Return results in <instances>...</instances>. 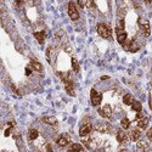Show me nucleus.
I'll list each match as a JSON object with an SVG mask.
<instances>
[{"label": "nucleus", "mask_w": 152, "mask_h": 152, "mask_svg": "<svg viewBox=\"0 0 152 152\" xmlns=\"http://www.w3.org/2000/svg\"><path fill=\"white\" fill-rule=\"evenodd\" d=\"M138 23H139V27L142 32V34L145 37H148L150 33H151V28H150V22L148 20H146L145 17H139L138 20Z\"/></svg>", "instance_id": "f257e3e1"}, {"label": "nucleus", "mask_w": 152, "mask_h": 152, "mask_svg": "<svg viewBox=\"0 0 152 152\" xmlns=\"http://www.w3.org/2000/svg\"><path fill=\"white\" fill-rule=\"evenodd\" d=\"M98 33L100 37L105 38V39H111V35H112V32H111V28L105 25V23H100L98 25Z\"/></svg>", "instance_id": "f03ea898"}, {"label": "nucleus", "mask_w": 152, "mask_h": 152, "mask_svg": "<svg viewBox=\"0 0 152 152\" xmlns=\"http://www.w3.org/2000/svg\"><path fill=\"white\" fill-rule=\"evenodd\" d=\"M68 15H69L71 20H73V21H77L79 18V12L76 7V4L72 3V1L68 4Z\"/></svg>", "instance_id": "7ed1b4c3"}, {"label": "nucleus", "mask_w": 152, "mask_h": 152, "mask_svg": "<svg viewBox=\"0 0 152 152\" xmlns=\"http://www.w3.org/2000/svg\"><path fill=\"white\" fill-rule=\"evenodd\" d=\"M116 32H117V40H118V43L124 45L125 42H127V38H128L127 32L123 28H119V27H116Z\"/></svg>", "instance_id": "20e7f679"}, {"label": "nucleus", "mask_w": 152, "mask_h": 152, "mask_svg": "<svg viewBox=\"0 0 152 152\" xmlns=\"http://www.w3.org/2000/svg\"><path fill=\"white\" fill-rule=\"evenodd\" d=\"M90 100H91V105L93 106H99L101 103V100H102V95L100 93H98L95 89L91 90V96H90Z\"/></svg>", "instance_id": "39448f33"}, {"label": "nucleus", "mask_w": 152, "mask_h": 152, "mask_svg": "<svg viewBox=\"0 0 152 152\" xmlns=\"http://www.w3.org/2000/svg\"><path fill=\"white\" fill-rule=\"evenodd\" d=\"M99 113L103 118H111V116H112V107L110 105H105L103 107H101L99 110Z\"/></svg>", "instance_id": "423d86ee"}, {"label": "nucleus", "mask_w": 152, "mask_h": 152, "mask_svg": "<svg viewBox=\"0 0 152 152\" xmlns=\"http://www.w3.org/2000/svg\"><path fill=\"white\" fill-rule=\"evenodd\" d=\"M93 130V125L90 123H85L81 127V129H79V135L81 136H86V135H89Z\"/></svg>", "instance_id": "0eeeda50"}, {"label": "nucleus", "mask_w": 152, "mask_h": 152, "mask_svg": "<svg viewBox=\"0 0 152 152\" xmlns=\"http://www.w3.org/2000/svg\"><path fill=\"white\" fill-rule=\"evenodd\" d=\"M112 129V125L110 123H99L96 125V130L100 131V133H110Z\"/></svg>", "instance_id": "6e6552de"}, {"label": "nucleus", "mask_w": 152, "mask_h": 152, "mask_svg": "<svg viewBox=\"0 0 152 152\" xmlns=\"http://www.w3.org/2000/svg\"><path fill=\"white\" fill-rule=\"evenodd\" d=\"M69 141H71L69 135L63 134V135H61V136L59 138V140H57V145H59L60 147H65V146H67L68 144H69Z\"/></svg>", "instance_id": "1a4fd4ad"}, {"label": "nucleus", "mask_w": 152, "mask_h": 152, "mask_svg": "<svg viewBox=\"0 0 152 152\" xmlns=\"http://www.w3.org/2000/svg\"><path fill=\"white\" fill-rule=\"evenodd\" d=\"M147 150H148L147 142L144 140H139L136 144V152H147Z\"/></svg>", "instance_id": "9d476101"}, {"label": "nucleus", "mask_w": 152, "mask_h": 152, "mask_svg": "<svg viewBox=\"0 0 152 152\" xmlns=\"http://www.w3.org/2000/svg\"><path fill=\"white\" fill-rule=\"evenodd\" d=\"M140 138H141V133H140L139 129H134V130H131L129 133V139L131 141H139Z\"/></svg>", "instance_id": "9b49d317"}, {"label": "nucleus", "mask_w": 152, "mask_h": 152, "mask_svg": "<svg viewBox=\"0 0 152 152\" xmlns=\"http://www.w3.org/2000/svg\"><path fill=\"white\" fill-rule=\"evenodd\" d=\"M42 121L44 123H46V124H49V125H56L57 124V119H56L55 117H52V116H45V117L42 118Z\"/></svg>", "instance_id": "f8f14e48"}, {"label": "nucleus", "mask_w": 152, "mask_h": 152, "mask_svg": "<svg viewBox=\"0 0 152 152\" xmlns=\"http://www.w3.org/2000/svg\"><path fill=\"white\" fill-rule=\"evenodd\" d=\"M127 134L124 133V130H118V133H117V141L119 142V144H124L125 141H127Z\"/></svg>", "instance_id": "ddd939ff"}, {"label": "nucleus", "mask_w": 152, "mask_h": 152, "mask_svg": "<svg viewBox=\"0 0 152 152\" xmlns=\"http://www.w3.org/2000/svg\"><path fill=\"white\" fill-rule=\"evenodd\" d=\"M34 37H35V39L38 40L39 44H43L45 42V32H35Z\"/></svg>", "instance_id": "4468645a"}, {"label": "nucleus", "mask_w": 152, "mask_h": 152, "mask_svg": "<svg viewBox=\"0 0 152 152\" xmlns=\"http://www.w3.org/2000/svg\"><path fill=\"white\" fill-rule=\"evenodd\" d=\"M147 125H148V119L146 117H144V118L138 121V127L140 128V129H146Z\"/></svg>", "instance_id": "2eb2a0df"}, {"label": "nucleus", "mask_w": 152, "mask_h": 152, "mask_svg": "<svg viewBox=\"0 0 152 152\" xmlns=\"http://www.w3.org/2000/svg\"><path fill=\"white\" fill-rule=\"evenodd\" d=\"M66 84V91L71 95V96H74V95H76V93H74V89H73V84H72V82H66L65 83Z\"/></svg>", "instance_id": "dca6fc26"}, {"label": "nucleus", "mask_w": 152, "mask_h": 152, "mask_svg": "<svg viewBox=\"0 0 152 152\" xmlns=\"http://www.w3.org/2000/svg\"><path fill=\"white\" fill-rule=\"evenodd\" d=\"M135 100H134V98H133V95L131 94H127V95H124V98H123V102L125 103V105H133V102H134Z\"/></svg>", "instance_id": "f3484780"}, {"label": "nucleus", "mask_w": 152, "mask_h": 152, "mask_svg": "<svg viewBox=\"0 0 152 152\" xmlns=\"http://www.w3.org/2000/svg\"><path fill=\"white\" fill-rule=\"evenodd\" d=\"M82 150H83V146L81 145V144H73V145L68 148L67 152H81Z\"/></svg>", "instance_id": "a211bd4d"}, {"label": "nucleus", "mask_w": 152, "mask_h": 152, "mask_svg": "<svg viewBox=\"0 0 152 152\" xmlns=\"http://www.w3.org/2000/svg\"><path fill=\"white\" fill-rule=\"evenodd\" d=\"M30 67L33 68V69H35V71H38V72H42L43 71L42 63H39L37 61H30Z\"/></svg>", "instance_id": "6ab92c4d"}, {"label": "nucleus", "mask_w": 152, "mask_h": 152, "mask_svg": "<svg viewBox=\"0 0 152 152\" xmlns=\"http://www.w3.org/2000/svg\"><path fill=\"white\" fill-rule=\"evenodd\" d=\"M131 108H133V111H135V112H141V110H142L141 102H139V101H134L133 105H131Z\"/></svg>", "instance_id": "aec40b11"}, {"label": "nucleus", "mask_w": 152, "mask_h": 152, "mask_svg": "<svg viewBox=\"0 0 152 152\" xmlns=\"http://www.w3.org/2000/svg\"><path fill=\"white\" fill-rule=\"evenodd\" d=\"M38 131L35 130V129H30L29 130V133H28V138L30 139V140H35L37 138H38Z\"/></svg>", "instance_id": "412c9836"}, {"label": "nucleus", "mask_w": 152, "mask_h": 152, "mask_svg": "<svg viewBox=\"0 0 152 152\" xmlns=\"http://www.w3.org/2000/svg\"><path fill=\"white\" fill-rule=\"evenodd\" d=\"M121 125H122L123 129H128V128H129V125H130V121H129L128 118H123L122 122H121Z\"/></svg>", "instance_id": "4be33fe9"}, {"label": "nucleus", "mask_w": 152, "mask_h": 152, "mask_svg": "<svg viewBox=\"0 0 152 152\" xmlns=\"http://www.w3.org/2000/svg\"><path fill=\"white\" fill-rule=\"evenodd\" d=\"M72 67H73V71L76 72V73H78L79 72V65L76 59H72Z\"/></svg>", "instance_id": "5701e85b"}, {"label": "nucleus", "mask_w": 152, "mask_h": 152, "mask_svg": "<svg viewBox=\"0 0 152 152\" xmlns=\"http://www.w3.org/2000/svg\"><path fill=\"white\" fill-rule=\"evenodd\" d=\"M147 139L150 140V141H152V128H150V129L147 130Z\"/></svg>", "instance_id": "b1692460"}, {"label": "nucleus", "mask_w": 152, "mask_h": 152, "mask_svg": "<svg viewBox=\"0 0 152 152\" xmlns=\"http://www.w3.org/2000/svg\"><path fill=\"white\" fill-rule=\"evenodd\" d=\"M30 73H32V69H30V67H27V68H26V74H27V76H29Z\"/></svg>", "instance_id": "393cba45"}, {"label": "nucleus", "mask_w": 152, "mask_h": 152, "mask_svg": "<svg viewBox=\"0 0 152 152\" xmlns=\"http://www.w3.org/2000/svg\"><path fill=\"white\" fill-rule=\"evenodd\" d=\"M11 133V128H9V129H6V131H5V136H9V134Z\"/></svg>", "instance_id": "a878e982"}, {"label": "nucleus", "mask_w": 152, "mask_h": 152, "mask_svg": "<svg viewBox=\"0 0 152 152\" xmlns=\"http://www.w3.org/2000/svg\"><path fill=\"white\" fill-rule=\"evenodd\" d=\"M46 150H47V152H52V148L50 145H46Z\"/></svg>", "instance_id": "bb28decb"}, {"label": "nucleus", "mask_w": 152, "mask_h": 152, "mask_svg": "<svg viewBox=\"0 0 152 152\" xmlns=\"http://www.w3.org/2000/svg\"><path fill=\"white\" fill-rule=\"evenodd\" d=\"M101 79H102V81H106V79H108V77H106V76H105V77H102Z\"/></svg>", "instance_id": "cd10ccee"}, {"label": "nucleus", "mask_w": 152, "mask_h": 152, "mask_svg": "<svg viewBox=\"0 0 152 152\" xmlns=\"http://www.w3.org/2000/svg\"><path fill=\"white\" fill-rule=\"evenodd\" d=\"M150 107H151V110H152V98H151V100H150Z\"/></svg>", "instance_id": "c85d7f7f"}, {"label": "nucleus", "mask_w": 152, "mask_h": 152, "mask_svg": "<svg viewBox=\"0 0 152 152\" xmlns=\"http://www.w3.org/2000/svg\"><path fill=\"white\" fill-rule=\"evenodd\" d=\"M119 152H128V151H127V150H121Z\"/></svg>", "instance_id": "c756f323"}]
</instances>
